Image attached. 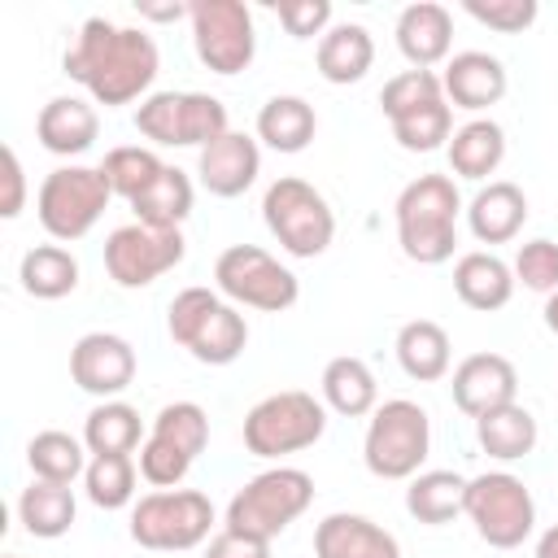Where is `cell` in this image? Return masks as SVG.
Instances as JSON below:
<instances>
[{"label": "cell", "instance_id": "cell-1", "mask_svg": "<svg viewBox=\"0 0 558 558\" xmlns=\"http://www.w3.org/2000/svg\"><path fill=\"white\" fill-rule=\"evenodd\" d=\"M65 74L105 109L131 105L140 100L161 65V52L153 44V35L135 31V26H118L109 17H87L74 35V44L65 48Z\"/></svg>", "mask_w": 558, "mask_h": 558}, {"label": "cell", "instance_id": "cell-2", "mask_svg": "<svg viewBox=\"0 0 558 558\" xmlns=\"http://www.w3.org/2000/svg\"><path fill=\"white\" fill-rule=\"evenodd\" d=\"M462 196L449 174H418L397 196V244L418 266H440L458 244Z\"/></svg>", "mask_w": 558, "mask_h": 558}, {"label": "cell", "instance_id": "cell-3", "mask_svg": "<svg viewBox=\"0 0 558 558\" xmlns=\"http://www.w3.org/2000/svg\"><path fill=\"white\" fill-rule=\"evenodd\" d=\"M166 331L179 349H187L205 366H231L248 344L244 314L231 301H222L214 288H183L170 301Z\"/></svg>", "mask_w": 558, "mask_h": 558}, {"label": "cell", "instance_id": "cell-4", "mask_svg": "<svg viewBox=\"0 0 558 558\" xmlns=\"http://www.w3.org/2000/svg\"><path fill=\"white\" fill-rule=\"evenodd\" d=\"M314 501V480L301 466H270L253 475L231 501H227V532L275 541L292 519H301Z\"/></svg>", "mask_w": 558, "mask_h": 558}, {"label": "cell", "instance_id": "cell-5", "mask_svg": "<svg viewBox=\"0 0 558 558\" xmlns=\"http://www.w3.org/2000/svg\"><path fill=\"white\" fill-rule=\"evenodd\" d=\"M432 449V418L418 401L392 397L375 405L362 440V462L379 480H414Z\"/></svg>", "mask_w": 558, "mask_h": 558}, {"label": "cell", "instance_id": "cell-6", "mask_svg": "<svg viewBox=\"0 0 558 558\" xmlns=\"http://www.w3.org/2000/svg\"><path fill=\"white\" fill-rule=\"evenodd\" d=\"M323 432H327V405L314 392H301V388L270 392L244 414V445L257 458L301 453V449L318 445Z\"/></svg>", "mask_w": 558, "mask_h": 558}, {"label": "cell", "instance_id": "cell-7", "mask_svg": "<svg viewBox=\"0 0 558 558\" xmlns=\"http://www.w3.org/2000/svg\"><path fill=\"white\" fill-rule=\"evenodd\" d=\"M262 218H266V231L292 257H318V253H327V244L336 235V214H331L327 196L296 174H283L266 187Z\"/></svg>", "mask_w": 558, "mask_h": 558}, {"label": "cell", "instance_id": "cell-8", "mask_svg": "<svg viewBox=\"0 0 558 558\" xmlns=\"http://www.w3.org/2000/svg\"><path fill=\"white\" fill-rule=\"evenodd\" d=\"M214 506L201 488H157L131 506V541L140 549H196L209 541Z\"/></svg>", "mask_w": 558, "mask_h": 558}, {"label": "cell", "instance_id": "cell-9", "mask_svg": "<svg viewBox=\"0 0 558 558\" xmlns=\"http://www.w3.org/2000/svg\"><path fill=\"white\" fill-rule=\"evenodd\" d=\"M109 179L100 166H57L44 183H39V196H35V214H39V227L70 244V240H83L100 214L109 209Z\"/></svg>", "mask_w": 558, "mask_h": 558}, {"label": "cell", "instance_id": "cell-10", "mask_svg": "<svg viewBox=\"0 0 558 558\" xmlns=\"http://www.w3.org/2000/svg\"><path fill=\"white\" fill-rule=\"evenodd\" d=\"M135 131L161 148H205L227 135V105L209 92H153L135 109Z\"/></svg>", "mask_w": 558, "mask_h": 558}, {"label": "cell", "instance_id": "cell-11", "mask_svg": "<svg viewBox=\"0 0 558 558\" xmlns=\"http://www.w3.org/2000/svg\"><path fill=\"white\" fill-rule=\"evenodd\" d=\"M475 536L493 549H519L536 527V501L527 484L510 471H484L466 480V510Z\"/></svg>", "mask_w": 558, "mask_h": 558}, {"label": "cell", "instance_id": "cell-12", "mask_svg": "<svg viewBox=\"0 0 558 558\" xmlns=\"http://www.w3.org/2000/svg\"><path fill=\"white\" fill-rule=\"evenodd\" d=\"M214 283L227 301L262 310V314H283L296 305L301 283L288 266H279V257H270L257 244H231L218 253L214 262Z\"/></svg>", "mask_w": 558, "mask_h": 558}, {"label": "cell", "instance_id": "cell-13", "mask_svg": "<svg viewBox=\"0 0 558 558\" xmlns=\"http://www.w3.org/2000/svg\"><path fill=\"white\" fill-rule=\"evenodd\" d=\"M187 17H192V44L205 70L240 74L253 65L257 31H253V13L240 0H196Z\"/></svg>", "mask_w": 558, "mask_h": 558}, {"label": "cell", "instance_id": "cell-14", "mask_svg": "<svg viewBox=\"0 0 558 558\" xmlns=\"http://www.w3.org/2000/svg\"><path fill=\"white\" fill-rule=\"evenodd\" d=\"M183 253H187L183 231L126 222V227L109 231V240H105V270L118 288H148L153 279L174 270L183 262Z\"/></svg>", "mask_w": 558, "mask_h": 558}, {"label": "cell", "instance_id": "cell-15", "mask_svg": "<svg viewBox=\"0 0 558 558\" xmlns=\"http://www.w3.org/2000/svg\"><path fill=\"white\" fill-rule=\"evenodd\" d=\"M70 379L100 397V401H118V392L131 388L135 379V349L131 340L113 336V331H87L74 340L70 349Z\"/></svg>", "mask_w": 558, "mask_h": 558}, {"label": "cell", "instance_id": "cell-16", "mask_svg": "<svg viewBox=\"0 0 558 558\" xmlns=\"http://www.w3.org/2000/svg\"><path fill=\"white\" fill-rule=\"evenodd\" d=\"M196 174H201V187L209 196H222V201L244 196L257 183V174H262V148H257L253 135L227 131V135H218L214 144L201 148Z\"/></svg>", "mask_w": 558, "mask_h": 558}, {"label": "cell", "instance_id": "cell-17", "mask_svg": "<svg viewBox=\"0 0 558 558\" xmlns=\"http://www.w3.org/2000/svg\"><path fill=\"white\" fill-rule=\"evenodd\" d=\"M453 405L471 418L488 414V410H501L514 401L519 392V371L510 357L501 353H471L453 366Z\"/></svg>", "mask_w": 558, "mask_h": 558}, {"label": "cell", "instance_id": "cell-18", "mask_svg": "<svg viewBox=\"0 0 558 558\" xmlns=\"http://www.w3.org/2000/svg\"><path fill=\"white\" fill-rule=\"evenodd\" d=\"M314 554L318 558H401V545L375 519L336 510L314 527Z\"/></svg>", "mask_w": 558, "mask_h": 558}, {"label": "cell", "instance_id": "cell-19", "mask_svg": "<svg viewBox=\"0 0 558 558\" xmlns=\"http://www.w3.org/2000/svg\"><path fill=\"white\" fill-rule=\"evenodd\" d=\"M440 83H445V100L449 105L480 113V109H488V105H497L506 96V65L493 52H480V48L453 52L445 61Z\"/></svg>", "mask_w": 558, "mask_h": 558}, {"label": "cell", "instance_id": "cell-20", "mask_svg": "<svg viewBox=\"0 0 558 558\" xmlns=\"http://www.w3.org/2000/svg\"><path fill=\"white\" fill-rule=\"evenodd\" d=\"M449 44H453V17H449L445 4L418 0V4L401 9V17H397V48H401V57L414 70H432L436 61H445Z\"/></svg>", "mask_w": 558, "mask_h": 558}, {"label": "cell", "instance_id": "cell-21", "mask_svg": "<svg viewBox=\"0 0 558 558\" xmlns=\"http://www.w3.org/2000/svg\"><path fill=\"white\" fill-rule=\"evenodd\" d=\"M35 135H39V144H44L48 153H57V157H78V153H87V148L96 144V135H100V113H96L92 100H83V96H52V100L39 109V118H35Z\"/></svg>", "mask_w": 558, "mask_h": 558}, {"label": "cell", "instance_id": "cell-22", "mask_svg": "<svg viewBox=\"0 0 558 558\" xmlns=\"http://www.w3.org/2000/svg\"><path fill=\"white\" fill-rule=\"evenodd\" d=\"M466 222H471V235L480 244H506L523 231L527 222V196L519 183L510 179H497V183H484L471 205H466Z\"/></svg>", "mask_w": 558, "mask_h": 558}, {"label": "cell", "instance_id": "cell-23", "mask_svg": "<svg viewBox=\"0 0 558 558\" xmlns=\"http://www.w3.org/2000/svg\"><path fill=\"white\" fill-rule=\"evenodd\" d=\"M453 292L462 305L480 310V314H493L501 305H510L514 296V270L497 257V253H462L453 262Z\"/></svg>", "mask_w": 558, "mask_h": 558}, {"label": "cell", "instance_id": "cell-24", "mask_svg": "<svg viewBox=\"0 0 558 558\" xmlns=\"http://www.w3.org/2000/svg\"><path fill=\"white\" fill-rule=\"evenodd\" d=\"M375 65V39L362 22H340L318 39V74L336 87L366 78V70Z\"/></svg>", "mask_w": 558, "mask_h": 558}, {"label": "cell", "instance_id": "cell-25", "mask_svg": "<svg viewBox=\"0 0 558 558\" xmlns=\"http://www.w3.org/2000/svg\"><path fill=\"white\" fill-rule=\"evenodd\" d=\"M397 362L410 379L418 384H436L449 375V362H453V349H449V331L432 318H410L401 331H397Z\"/></svg>", "mask_w": 558, "mask_h": 558}, {"label": "cell", "instance_id": "cell-26", "mask_svg": "<svg viewBox=\"0 0 558 558\" xmlns=\"http://www.w3.org/2000/svg\"><path fill=\"white\" fill-rule=\"evenodd\" d=\"M449 170L458 179H488L506 157V131L493 118H471L449 135Z\"/></svg>", "mask_w": 558, "mask_h": 558}, {"label": "cell", "instance_id": "cell-27", "mask_svg": "<svg viewBox=\"0 0 558 558\" xmlns=\"http://www.w3.org/2000/svg\"><path fill=\"white\" fill-rule=\"evenodd\" d=\"M318 131V113L305 96H270L257 109V140L275 153H301L310 148Z\"/></svg>", "mask_w": 558, "mask_h": 558}, {"label": "cell", "instance_id": "cell-28", "mask_svg": "<svg viewBox=\"0 0 558 558\" xmlns=\"http://www.w3.org/2000/svg\"><path fill=\"white\" fill-rule=\"evenodd\" d=\"M323 405H331L336 414L344 418H362V414H375L379 405V384L371 375V366L353 353L344 357H331L323 366Z\"/></svg>", "mask_w": 558, "mask_h": 558}, {"label": "cell", "instance_id": "cell-29", "mask_svg": "<svg viewBox=\"0 0 558 558\" xmlns=\"http://www.w3.org/2000/svg\"><path fill=\"white\" fill-rule=\"evenodd\" d=\"M475 440L488 458L497 462H519L536 449V418L532 410H523L519 401L501 405V410H488L475 418Z\"/></svg>", "mask_w": 558, "mask_h": 558}, {"label": "cell", "instance_id": "cell-30", "mask_svg": "<svg viewBox=\"0 0 558 558\" xmlns=\"http://www.w3.org/2000/svg\"><path fill=\"white\" fill-rule=\"evenodd\" d=\"M22 292L35 301H61L78 288V257L61 244H35L26 248L22 266H17Z\"/></svg>", "mask_w": 558, "mask_h": 558}, {"label": "cell", "instance_id": "cell-31", "mask_svg": "<svg viewBox=\"0 0 558 558\" xmlns=\"http://www.w3.org/2000/svg\"><path fill=\"white\" fill-rule=\"evenodd\" d=\"M405 510L427 527L453 523L466 510V480L458 471H418L405 488Z\"/></svg>", "mask_w": 558, "mask_h": 558}, {"label": "cell", "instance_id": "cell-32", "mask_svg": "<svg viewBox=\"0 0 558 558\" xmlns=\"http://www.w3.org/2000/svg\"><path fill=\"white\" fill-rule=\"evenodd\" d=\"M78 506H74V488L70 484H48V480H31V488H22L17 497V519L31 536L39 541H57L70 532Z\"/></svg>", "mask_w": 558, "mask_h": 558}, {"label": "cell", "instance_id": "cell-33", "mask_svg": "<svg viewBox=\"0 0 558 558\" xmlns=\"http://www.w3.org/2000/svg\"><path fill=\"white\" fill-rule=\"evenodd\" d=\"M131 209H135V222L179 231L183 218L192 214V179H187L179 166H166V170L157 174V183L131 201Z\"/></svg>", "mask_w": 558, "mask_h": 558}, {"label": "cell", "instance_id": "cell-34", "mask_svg": "<svg viewBox=\"0 0 558 558\" xmlns=\"http://www.w3.org/2000/svg\"><path fill=\"white\" fill-rule=\"evenodd\" d=\"M83 445L87 453H131L140 440V410L126 401H100L83 418Z\"/></svg>", "mask_w": 558, "mask_h": 558}, {"label": "cell", "instance_id": "cell-35", "mask_svg": "<svg viewBox=\"0 0 558 558\" xmlns=\"http://www.w3.org/2000/svg\"><path fill=\"white\" fill-rule=\"evenodd\" d=\"M87 445L83 440H74L70 432H39V436H31V445H26V462H31V471H35V480H48V484H74L83 471H87V453H83Z\"/></svg>", "mask_w": 558, "mask_h": 558}, {"label": "cell", "instance_id": "cell-36", "mask_svg": "<svg viewBox=\"0 0 558 558\" xmlns=\"http://www.w3.org/2000/svg\"><path fill=\"white\" fill-rule=\"evenodd\" d=\"M87 501L100 510H122L135 501V462L131 453H92L83 471Z\"/></svg>", "mask_w": 558, "mask_h": 558}, {"label": "cell", "instance_id": "cell-37", "mask_svg": "<svg viewBox=\"0 0 558 558\" xmlns=\"http://www.w3.org/2000/svg\"><path fill=\"white\" fill-rule=\"evenodd\" d=\"M113 196L122 201H135L140 192H148L157 183V174L166 170V161L153 153V148H140V144H122V148H109L105 161H100Z\"/></svg>", "mask_w": 558, "mask_h": 558}, {"label": "cell", "instance_id": "cell-38", "mask_svg": "<svg viewBox=\"0 0 558 558\" xmlns=\"http://www.w3.org/2000/svg\"><path fill=\"white\" fill-rule=\"evenodd\" d=\"M392 135L405 153H432L453 135V109L449 100H432L405 118H392Z\"/></svg>", "mask_w": 558, "mask_h": 558}, {"label": "cell", "instance_id": "cell-39", "mask_svg": "<svg viewBox=\"0 0 558 558\" xmlns=\"http://www.w3.org/2000/svg\"><path fill=\"white\" fill-rule=\"evenodd\" d=\"M432 100H445V83L432 70H401L379 92V109L388 113V122L392 118H405V113H414V109H423Z\"/></svg>", "mask_w": 558, "mask_h": 558}, {"label": "cell", "instance_id": "cell-40", "mask_svg": "<svg viewBox=\"0 0 558 558\" xmlns=\"http://www.w3.org/2000/svg\"><path fill=\"white\" fill-rule=\"evenodd\" d=\"M153 436L179 445L187 458H196L205 445H209V414L196 405V401H170L157 410L153 418Z\"/></svg>", "mask_w": 558, "mask_h": 558}, {"label": "cell", "instance_id": "cell-41", "mask_svg": "<svg viewBox=\"0 0 558 558\" xmlns=\"http://www.w3.org/2000/svg\"><path fill=\"white\" fill-rule=\"evenodd\" d=\"M192 462L196 458H187L179 445H170V440H161V436H144V445H140V475L153 484V488H179L183 484V475L192 471Z\"/></svg>", "mask_w": 558, "mask_h": 558}, {"label": "cell", "instance_id": "cell-42", "mask_svg": "<svg viewBox=\"0 0 558 558\" xmlns=\"http://www.w3.org/2000/svg\"><path fill=\"white\" fill-rule=\"evenodd\" d=\"M514 283H523L527 292H558V244L554 240H527V244H519V253H514Z\"/></svg>", "mask_w": 558, "mask_h": 558}, {"label": "cell", "instance_id": "cell-43", "mask_svg": "<svg viewBox=\"0 0 558 558\" xmlns=\"http://www.w3.org/2000/svg\"><path fill=\"white\" fill-rule=\"evenodd\" d=\"M462 9L480 26L501 31V35H519L536 22V0H462Z\"/></svg>", "mask_w": 558, "mask_h": 558}, {"label": "cell", "instance_id": "cell-44", "mask_svg": "<svg viewBox=\"0 0 558 558\" xmlns=\"http://www.w3.org/2000/svg\"><path fill=\"white\" fill-rule=\"evenodd\" d=\"M275 13L292 39H314L331 31V0H288Z\"/></svg>", "mask_w": 558, "mask_h": 558}, {"label": "cell", "instance_id": "cell-45", "mask_svg": "<svg viewBox=\"0 0 558 558\" xmlns=\"http://www.w3.org/2000/svg\"><path fill=\"white\" fill-rule=\"evenodd\" d=\"M0 179H4L0 218H17L22 205H26V174H22V161H17V148H13V144L0 148Z\"/></svg>", "mask_w": 558, "mask_h": 558}, {"label": "cell", "instance_id": "cell-46", "mask_svg": "<svg viewBox=\"0 0 558 558\" xmlns=\"http://www.w3.org/2000/svg\"><path fill=\"white\" fill-rule=\"evenodd\" d=\"M205 558H270V541H253V536H240V532L222 527L218 536H209Z\"/></svg>", "mask_w": 558, "mask_h": 558}, {"label": "cell", "instance_id": "cell-47", "mask_svg": "<svg viewBox=\"0 0 558 558\" xmlns=\"http://www.w3.org/2000/svg\"><path fill=\"white\" fill-rule=\"evenodd\" d=\"M187 13H192V4H179V0H170V4H140V17H153V22H179Z\"/></svg>", "mask_w": 558, "mask_h": 558}, {"label": "cell", "instance_id": "cell-48", "mask_svg": "<svg viewBox=\"0 0 558 558\" xmlns=\"http://www.w3.org/2000/svg\"><path fill=\"white\" fill-rule=\"evenodd\" d=\"M536 558H558V523L541 532V541H536Z\"/></svg>", "mask_w": 558, "mask_h": 558}, {"label": "cell", "instance_id": "cell-49", "mask_svg": "<svg viewBox=\"0 0 558 558\" xmlns=\"http://www.w3.org/2000/svg\"><path fill=\"white\" fill-rule=\"evenodd\" d=\"M541 314H545V327L558 336V292H549V296H545V310H541Z\"/></svg>", "mask_w": 558, "mask_h": 558}, {"label": "cell", "instance_id": "cell-50", "mask_svg": "<svg viewBox=\"0 0 558 558\" xmlns=\"http://www.w3.org/2000/svg\"><path fill=\"white\" fill-rule=\"evenodd\" d=\"M4 558H17V554H4Z\"/></svg>", "mask_w": 558, "mask_h": 558}]
</instances>
